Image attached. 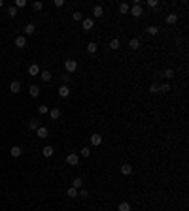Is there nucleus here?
Segmentation results:
<instances>
[{
  "mask_svg": "<svg viewBox=\"0 0 189 211\" xmlns=\"http://www.w3.org/2000/svg\"><path fill=\"white\" fill-rule=\"evenodd\" d=\"M91 155V149L89 147H83V149H81V157H85V158H87Z\"/></svg>",
  "mask_w": 189,
  "mask_h": 211,
  "instance_id": "72a5a7b5",
  "label": "nucleus"
},
{
  "mask_svg": "<svg viewBox=\"0 0 189 211\" xmlns=\"http://www.w3.org/2000/svg\"><path fill=\"white\" fill-rule=\"evenodd\" d=\"M129 45H131L132 51H136V49L140 47V40H138V38H131V40H129Z\"/></svg>",
  "mask_w": 189,
  "mask_h": 211,
  "instance_id": "2eb2a0df",
  "label": "nucleus"
},
{
  "mask_svg": "<svg viewBox=\"0 0 189 211\" xmlns=\"http://www.w3.org/2000/svg\"><path fill=\"white\" fill-rule=\"evenodd\" d=\"M168 91H170V85H168V83L159 85V92H168Z\"/></svg>",
  "mask_w": 189,
  "mask_h": 211,
  "instance_id": "7c9ffc66",
  "label": "nucleus"
},
{
  "mask_svg": "<svg viewBox=\"0 0 189 211\" xmlns=\"http://www.w3.org/2000/svg\"><path fill=\"white\" fill-rule=\"evenodd\" d=\"M78 196H81V198H87V196H89V192H87L85 189H80V190H78Z\"/></svg>",
  "mask_w": 189,
  "mask_h": 211,
  "instance_id": "f704fd0d",
  "label": "nucleus"
},
{
  "mask_svg": "<svg viewBox=\"0 0 189 211\" xmlns=\"http://www.w3.org/2000/svg\"><path fill=\"white\" fill-rule=\"evenodd\" d=\"M117 211H131V204L129 202H121L117 205Z\"/></svg>",
  "mask_w": 189,
  "mask_h": 211,
  "instance_id": "4be33fe9",
  "label": "nucleus"
},
{
  "mask_svg": "<svg viewBox=\"0 0 189 211\" xmlns=\"http://www.w3.org/2000/svg\"><path fill=\"white\" fill-rule=\"evenodd\" d=\"M80 162V157L74 155V153H70V155H66V164H70V166H78Z\"/></svg>",
  "mask_w": 189,
  "mask_h": 211,
  "instance_id": "7ed1b4c3",
  "label": "nucleus"
},
{
  "mask_svg": "<svg viewBox=\"0 0 189 211\" xmlns=\"http://www.w3.org/2000/svg\"><path fill=\"white\" fill-rule=\"evenodd\" d=\"M91 143H93L95 147L102 145V136H100V134H93V136H91Z\"/></svg>",
  "mask_w": 189,
  "mask_h": 211,
  "instance_id": "6e6552de",
  "label": "nucleus"
},
{
  "mask_svg": "<svg viewBox=\"0 0 189 211\" xmlns=\"http://www.w3.org/2000/svg\"><path fill=\"white\" fill-rule=\"evenodd\" d=\"M38 111L42 113V115H45V113H49V107H47V106H40V107H38Z\"/></svg>",
  "mask_w": 189,
  "mask_h": 211,
  "instance_id": "c9c22d12",
  "label": "nucleus"
},
{
  "mask_svg": "<svg viewBox=\"0 0 189 211\" xmlns=\"http://www.w3.org/2000/svg\"><path fill=\"white\" fill-rule=\"evenodd\" d=\"M2 6H4V2H2V0H0V8H2Z\"/></svg>",
  "mask_w": 189,
  "mask_h": 211,
  "instance_id": "79ce46f5",
  "label": "nucleus"
},
{
  "mask_svg": "<svg viewBox=\"0 0 189 211\" xmlns=\"http://www.w3.org/2000/svg\"><path fill=\"white\" fill-rule=\"evenodd\" d=\"M9 153H12V157L17 158V157H21V155H23V149L19 147V145H13L12 149H9Z\"/></svg>",
  "mask_w": 189,
  "mask_h": 211,
  "instance_id": "9b49d317",
  "label": "nucleus"
},
{
  "mask_svg": "<svg viewBox=\"0 0 189 211\" xmlns=\"http://www.w3.org/2000/svg\"><path fill=\"white\" fill-rule=\"evenodd\" d=\"M147 6H150V8H157L159 2H157V0H147Z\"/></svg>",
  "mask_w": 189,
  "mask_h": 211,
  "instance_id": "58836bf2",
  "label": "nucleus"
},
{
  "mask_svg": "<svg viewBox=\"0 0 189 211\" xmlns=\"http://www.w3.org/2000/svg\"><path fill=\"white\" fill-rule=\"evenodd\" d=\"M165 78H168V79H170V78H174V70H172V68L165 70Z\"/></svg>",
  "mask_w": 189,
  "mask_h": 211,
  "instance_id": "473e14b6",
  "label": "nucleus"
},
{
  "mask_svg": "<svg viewBox=\"0 0 189 211\" xmlns=\"http://www.w3.org/2000/svg\"><path fill=\"white\" fill-rule=\"evenodd\" d=\"M53 151H55V149L51 147V145H45V147L42 149V155H44L45 158H49V157H53Z\"/></svg>",
  "mask_w": 189,
  "mask_h": 211,
  "instance_id": "f8f14e48",
  "label": "nucleus"
},
{
  "mask_svg": "<svg viewBox=\"0 0 189 211\" xmlns=\"http://www.w3.org/2000/svg\"><path fill=\"white\" fill-rule=\"evenodd\" d=\"M40 78H42L44 81H51V72H47V70H42V72H40Z\"/></svg>",
  "mask_w": 189,
  "mask_h": 211,
  "instance_id": "5701e85b",
  "label": "nucleus"
},
{
  "mask_svg": "<svg viewBox=\"0 0 189 211\" xmlns=\"http://www.w3.org/2000/svg\"><path fill=\"white\" fill-rule=\"evenodd\" d=\"M121 173H123V175H131V173H132V166H131V164H123V166H121Z\"/></svg>",
  "mask_w": 189,
  "mask_h": 211,
  "instance_id": "aec40b11",
  "label": "nucleus"
},
{
  "mask_svg": "<svg viewBox=\"0 0 189 211\" xmlns=\"http://www.w3.org/2000/svg\"><path fill=\"white\" fill-rule=\"evenodd\" d=\"M66 194H68V196H70V198H76V196H78V189H74V187H70L68 190H66Z\"/></svg>",
  "mask_w": 189,
  "mask_h": 211,
  "instance_id": "cd10ccee",
  "label": "nucleus"
},
{
  "mask_svg": "<svg viewBox=\"0 0 189 211\" xmlns=\"http://www.w3.org/2000/svg\"><path fill=\"white\" fill-rule=\"evenodd\" d=\"M38 126H40L38 119H30V121H28V128H30V130H34V132H36V130H38Z\"/></svg>",
  "mask_w": 189,
  "mask_h": 211,
  "instance_id": "412c9836",
  "label": "nucleus"
},
{
  "mask_svg": "<svg viewBox=\"0 0 189 211\" xmlns=\"http://www.w3.org/2000/svg\"><path fill=\"white\" fill-rule=\"evenodd\" d=\"M72 19H74V21H83V15H81L80 12H74L72 13Z\"/></svg>",
  "mask_w": 189,
  "mask_h": 211,
  "instance_id": "2f4dec72",
  "label": "nucleus"
},
{
  "mask_svg": "<svg viewBox=\"0 0 189 211\" xmlns=\"http://www.w3.org/2000/svg\"><path fill=\"white\" fill-rule=\"evenodd\" d=\"M57 91H59V96H61V98H68V96H70V87H68V85H61Z\"/></svg>",
  "mask_w": 189,
  "mask_h": 211,
  "instance_id": "20e7f679",
  "label": "nucleus"
},
{
  "mask_svg": "<svg viewBox=\"0 0 189 211\" xmlns=\"http://www.w3.org/2000/svg\"><path fill=\"white\" fill-rule=\"evenodd\" d=\"M53 6L55 8H63L64 6V0H53Z\"/></svg>",
  "mask_w": 189,
  "mask_h": 211,
  "instance_id": "e433bc0d",
  "label": "nucleus"
},
{
  "mask_svg": "<svg viewBox=\"0 0 189 211\" xmlns=\"http://www.w3.org/2000/svg\"><path fill=\"white\" fill-rule=\"evenodd\" d=\"M72 187H74V189H81V187H83L81 177H76V179H74V181H72Z\"/></svg>",
  "mask_w": 189,
  "mask_h": 211,
  "instance_id": "393cba45",
  "label": "nucleus"
},
{
  "mask_svg": "<svg viewBox=\"0 0 189 211\" xmlns=\"http://www.w3.org/2000/svg\"><path fill=\"white\" fill-rule=\"evenodd\" d=\"M25 6H27L25 0H17V2H15V8H25Z\"/></svg>",
  "mask_w": 189,
  "mask_h": 211,
  "instance_id": "ea45409f",
  "label": "nucleus"
},
{
  "mask_svg": "<svg viewBox=\"0 0 189 211\" xmlns=\"http://www.w3.org/2000/svg\"><path fill=\"white\" fill-rule=\"evenodd\" d=\"M49 117L53 121H57L59 117H61V109H59V107H51V109H49Z\"/></svg>",
  "mask_w": 189,
  "mask_h": 211,
  "instance_id": "9d476101",
  "label": "nucleus"
},
{
  "mask_svg": "<svg viewBox=\"0 0 189 211\" xmlns=\"http://www.w3.org/2000/svg\"><path fill=\"white\" fill-rule=\"evenodd\" d=\"M36 136L38 138H42V140H45V138L49 136V130L45 126H38V130H36Z\"/></svg>",
  "mask_w": 189,
  "mask_h": 211,
  "instance_id": "423d86ee",
  "label": "nucleus"
},
{
  "mask_svg": "<svg viewBox=\"0 0 189 211\" xmlns=\"http://www.w3.org/2000/svg\"><path fill=\"white\" fill-rule=\"evenodd\" d=\"M9 91H12L13 94L21 92V83H19V81H12V83H9Z\"/></svg>",
  "mask_w": 189,
  "mask_h": 211,
  "instance_id": "0eeeda50",
  "label": "nucleus"
},
{
  "mask_svg": "<svg viewBox=\"0 0 189 211\" xmlns=\"http://www.w3.org/2000/svg\"><path fill=\"white\" fill-rule=\"evenodd\" d=\"M129 9H131V6H129V4H127V2H123V4H119V13H129Z\"/></svg>",
  "mask_w": 189,
  "mask_h": 211,
  "instance_id": "b1692460",
  "label": "nucleus"
},
{
  "mask_svg": "<svg viewBox=\"0 0 189 211\" xmlns=\"http://www.w3.org/2000/svg\"><path fill=\"white\" fill-rule=\"evenodd\" d=\"M102 13H104V8H102L100 4H96V6L93 8V15L95 17H102Z\"/></svg>",
  "mask_w": 189,
  "mask_h": 211,
  "instance_id": "f3484780",
  "label": "nucleus"
},
{
  "mask_svg": "<svg viewBox=\"0 0 189 211\" xmlns=\"http://www.w3.org/2000/svg\"><path fill=\"white\" fill-rule=\"evenodd\" d=\"M129 12H131V15H132V17H142L144 9H142V6H140V4H134V6H132V8L129 9Z\"/></svg>",
  "mask_w": 189,
  "mask_h": 211,
  "instance_id": "f03ea898",
  "label": "nucleus"
},
{
  "mask_svg": "<svg viewBox=\"0 0 189 211\" xmlns=\"http://www.w3.org/2000/svg\"><path fill=\"white\" fill-rule=\"evenodd\" d=\"M8 15H9V17H15V15H17V8H15V6H9V8H8Z\"/></svg>",
  "mask_w": 189,
  "mask_h": 211,
  "instance_id": "c85d7f7f",
  "label": "nucleus"
},
{
  "mask_svg": "<svg viewBox=\"0 0 189 211\" xmlns=\"http://www.w3.org/2000/svg\"><path fill=\"white\" fill-rule=\"evenodd\" d=\"M119 45H121V42H119L117 38H114V40L110 42V49H119Z\"/></svg>",
  "mask_w": 189,
  "mask_h": 211,
  "instance_id": "bb28decb",
  "label": "nucleus"
},
{
  "mask_svg": "<svg viewBox=\"0 0 189 211\" xmlns=\"http://www.w3.org/2000/svg\"><path fill=\"white\" fill-rule=\"evenodd\" d=\"M32 8H34V9H42V8H44V2H34Z\"/></svg>",
  "mask_w": 189,
  "mask_h": 211,
  "instance_id": "a19ab883",
  "label": "nucleus"
},
{
  "mask_svg": "<svg viewBox=\"0 0 189 211\" xmlns=\"http://www.w3.org/2000/svg\"><path fill=\"white\" fill-rule=\"evenodd\" d=\"M93 25H95V21H93V19H83V21H81V27H83V30H91V28H93Z\"/></svg>",
  "mask_w": 189,
  "mask_h": 211,
  "instance_id": "1a4fd4ad",
  "label": "nucleus"
},
{
  "mask_svg": "<svg viewBox=\"0 0 189 211\" xmlns=\"http://www.w3.org/2000/svg\"><path fill=\"white\" fill-rule=\"evenodd\" d=\"M28 92H30V96H32V98H36V96L40 94V87H38V85H30V87H28Z\"/></svg>",
  "mask_w": 189,
  "mask_h": 211,
  "instance_id": "ddd939ff",
  "label": "nucleus"
},
{
  "mask_svg": "<svg viewBox=\"0 0 189 211\" xmlns=\"http://www.w3.org/2000/svg\"><path fill=\"white\" fill-rule=\"evenodd\" d=\"M96 49H99V47H96V44H93V42H91V44H87V53L95 55V53H96Z\"/></svg>",
  "mask_w": 189,
  "mask_h": 211,
  "instance_id": "a878e982",
  "label": "nucleus"
},
{
  "mask_svg": "<svg viewBox=\"0 0 189 211\" xmlns=\"http://www.w3.org/2000/svg\"><path fill=\"white\" fill-rule=\"evenodd\" d=\"M165 21H166L168 25H174V23H178V15H176V13H168Z\"/></svg>",
  "mask_w": 189,
  "mask_h": 211,
  "instance_id": "6ab92c4d",
  "label": "nucleus"
},
{
  "mask_svg": "<svg viewBox=\"0 0 189 211\" xmlns=\"http://www.w3.org/2000/svg\"><path fill=\"white\" fill-rule=\"evenodd\" d=\"M150 92L151 94H159V85H155V83L150 85Z\"/></svg>",
  "mask_w": 189,
  "mask_h": 211,
  "instance_id": "c756f323",
  "label": "nucleus"
},
{
  "mask_svg": "<svg viewBox=\"0 0 189 211\" xmlns=\"http://www.w3.org/2000/svg\"><path fill=\"white\" fill-rule=\"evenodd\" d=\"M61 79H63V85H68V83H70V75H68V74H64Z\"/></svg>",
  "mask_w": 189,
  "mask_h": 211,
  "instance_id": "4c0bfd02",
  "label": "nucleus"
},
{
  "mask_svg": "<svg viewBox=\"0 0 189 211\" xmlns=\"http://www.w3.org/2000/svg\"><path fill=\"white\" fill-rule=\"evenodd\" d=\"M28 75H40L38 64H30V66H28Z\"/></svg>",
  "mask_w": 189,
  "mask_h": 211,
  "instance_id": "dca6fc26",
  "label": "nucleus"
},
{
  "mask_svg": "<svg viewBox=\"0 0 189 211\" xmlns=\"http://www.w3.org/2000/svg\"><path fill=\"white\" fill-rule=\"evenodd\" d=\"M15 47H19V49L27 47V38H25V36H17V38H15Z\"/></svg>",
  "mask_w": 189,
  "mask_h": 211,
  "instance_id": "39448f33",
  "label": "nucleus"
},
{
  "mask_svg": "<svg viewBox=\"0 0 189 211\" xmlns=\"http://www.w3.org/2000/svg\"><path fill=\"white\" fill-rule=\"evenodd\" d=\"M146 32L150 34V36H157V34H159V27H155V25H150V27L146 28Z\"/></svg>",
  "mask_w": 189,
  "mask_h": 211,
  "instance_id": "4468645a",
  "label": "nucleus"
},
{
  "mask_svg": "<svg viewBox=\"0 0 189 211\" xmlns=\"http://www.w3.org/2000/svg\"><path fill=\"white\" fill-rule=\"evenodd\" d=\"M64 70H66V74H74V72L78 70V60L66 59V60H64Z\"/></svg>",
  "mask_w": 189,
  "mask_h": 211,
  "instance_id": "f257e3e1",
  "label": "nucleus"
},
{
  "mask_svg": "<svg viewBox=\"0 0 189 211\" xmlns=\"http://www.w3.org/2000/svg\"><path fill=\"white\" fill-rule=\"evenodd\" d=\"M34 32H36V27H34L32 23L25 25V34H27V36H30V34H34Z\"/></svg>",
  "mask_w": 189,
  "mask_h": 211,
  "instance_id": "a211bd4d",
  "label": "nucleus"
}]
</instances>
